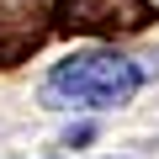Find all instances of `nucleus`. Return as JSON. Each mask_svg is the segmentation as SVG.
Masks as SVG:
<instances>
[{
  "mask_svg": "<svg viewBox=\"0 0 159 159\" xmlns=\"http://www.w3.org/2000/svg\"><path fill=\"white\" fill-rule=\"evenodd\" d=\"M148 80V69H138L133 58L111 53V48H85V53H69L48 69V106H80V111H111L127 106L138 96V85Z\"/></svg>",
  "mask_w": 159,
  "mask_h": 159,
  "instance_id": "obj_1",
  "label": "nucleus"
},
{
  "mask_svg": "<svg viewBox=\"0 0 159 159\" xmlns=\"http://www.w3.org/2000/svg\"><path fill=\"white\" fill-rule=\"evenodd\" d=\"M148 21H154V0H53V27L85 37L143 32Z\"/></svg>",
  "mask_w": 159,
  "mask_h": 159,
  "instance_id": "obj_2",
  "label": "nucleus"
}]
</instances>
